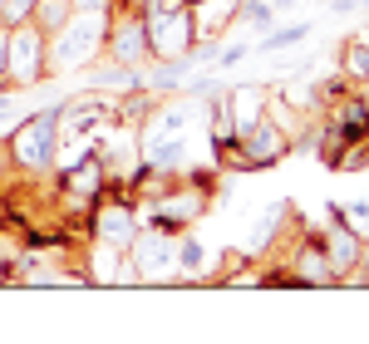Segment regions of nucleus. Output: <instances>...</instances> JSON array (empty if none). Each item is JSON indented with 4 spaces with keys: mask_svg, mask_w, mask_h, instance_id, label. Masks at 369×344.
Masks as SVG:
<instances>
[{
    "mask_svg": "<svg viewBox=\"0 0 369 344\" xmlns=\"http://www.w3.org/2000/svg\"><path fill=\"white\" fill-rule=\"evenodd\" d=\"M153 30H157V35H153V44H157V49H168V54L187 44V20H182V15H168V20H153Z\"/></svg>",
    "mask_w": 369,
    "mask_h": 344,
    "instance_id": "nucleus-1",
    "label": "nucleus"
},
{
    "mask_svg": "<svg viewBox=\"0 0 369 344\" xmlns=\"http://www.w3.org/2000/svg\"><path fill=\"white\" fill-rule=\"evenodd\" d=\"M49 153V119H35L25 133H20V157H30V162H40Z\"/></svg>",
    "mask_w": 369,
    "mask_h": 344,
    "instance_id": "nucleus-2",
    "label": "nucleus"
},
{
    "mask_svg": "<svg viewBox=\"0 0 369 344\" xmlns=\"http://www.w3.org/2000/svg\"><path fill=\"white\" fill-rule=\"evenodd\" d=\"M98 226H103V237H109V241H128L133 237V216L128 212H109Z\"/></svg>",
    "mask_w": 369,
    "mask_h": 344,
    "instance_id": "nucleus-3",
    "label": "nucleus"
},
{
    "mask_svg": "<svg viewBox=\"0 0 369 344\" xmlns=\"http://www.w3.org/2000/svg\"><path fill=\"white\" fill-rule=\"evenodd\" d=\"M276 148H281V138H276V133H256V138H251V157H246V162H271V157H276Z\"/></svg>",
    "mask_w": 369,
    "mask_h": 344,
    "instance_id": "nucleus-4",
    "label": "nucleus"
},
{
    "mask_svg": "<svg viewBox=\"0 0 369 344\" xmlns=\"http://www.w3.org/2000/svg\"><path fill=\"white\" fill-rule=\"evenodd\" d=\"M305 35V25H291V30H281V35H266V40H261V49H281V44H295Z\"/></svg>",
    "mask_w": 369,
    "mask_h": 344,
    "instance_id": "nucleus-5",
    "label": "nucleus"
},
{
    "mask_svg": "<svg viewBox=\"0 0 369 344\" xmlns=\"http://www.w3.org/2000/svg\"><path fill=\"white\" fill-rule=\"evenodd\" d=\"M119 54H138V30H123L119 35Z\"/></svg>",
    "mask_w": 369,
    "mask_h": 344,
    "instance_id": "nucleus-6",
    "label": "nucleus"
},
{
    "mask_svg": "<svg viewBox=\"0 0 369 344\" xmlns=\"http://www.w3.org/2000/svg\"><path fill=\"white\" fill-rule=\"evenodd\" d=\"M350 69H354V74L369 69V49H354V54H350Z\"/></svg>",
    "mask_w": 369,
    "mask_h": 344,
    "instance_id": "nucleus-7",
    "label": "nucleus"
},
{
    "mask_svg": "<svg viewBox=\"0 0 369 344\" xmlns=\"http://www.w3.org/2000/svg\"><path fill=\"white\" fill-rule=\"evenodd\" d=\"M359 6V0H335V10H354Z\"/></svg>",
    "mask_w": 369,
    "mask_h": 344,
    "instance_id": "nucleus-8",
    "label": "nucleus"
}]
</instances>
